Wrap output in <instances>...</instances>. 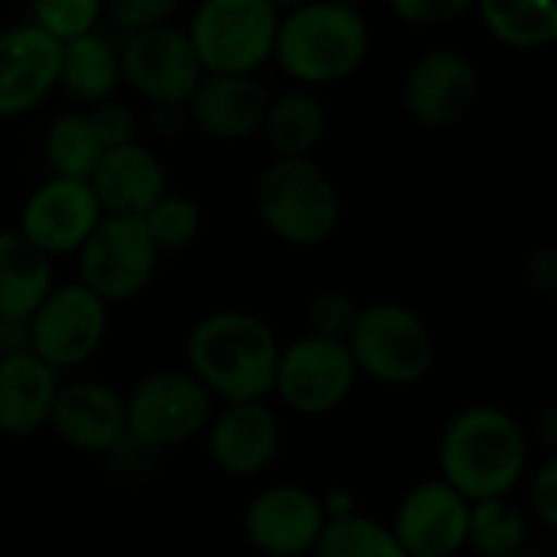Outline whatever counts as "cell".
<instances>
[{
	"label": "cell",
	"instance_id": "cell-1",
	"mask_svg": "<svg viewBox=\"0 0 557 557\" xmlns=\"http://www.w3.org/2000/svg\"><path fill=\"white\" fill-rule=\"evenodd\" d=\"M277 333L248 310H215L193 323L186 366L215 405L268 401L277 369Z\"/></svg>",
	"mask_w": 557,
	"mask_h": 557
},
{
	"label": "cell",
	"instance_id": "cell-2",
	"mask_svg": "<svg viewBox=\"0 0 557 557\" xmlns=\"http://www.w3.org/2000/svg\"><path fill=\"white\" fill-rule=\"evenodd\" d=\"M437 467L470 503L512 496L529 476V434L499 405H467L441 431Z\"/></svg>",
	"mask_w": 557,
	"mask_h": 557
},
{
	"label": "cell",
	"instance_id": "cell-3",
	"mask_svg": "<svg viewBox=\"0 0 557 557\" xmlns=\"http://www.w3.org/2000/svg\"><path fill=\"white\" fill-rule=\"evenodd\" d=\"M372 49V29L359 7L307 0L277 20L274 62L300 88H330L352 78Z\"/></svg>",
	"mask_w": 557,
	"mask_h": 557
},
{
	"label": "cell",
	"instance_id": "cell-4",
	"mask_svg": "<svg viewBox=\"0 0 557 557\" xmlns=\"http://www.w3.org/2000/svg\"><path fill=\"white\" fill-rule=\"evenodd\" d=\"M255 212L281 245L320 248L343 222V199L313 157H271L255 180Z\"/></svg>",
	"mask_w": 557,
	"mask_h": 557
},
{
	"label": "cell",
	"instance_id": "cell-5",
	"mask_svg": "<svg viewBox=\"0 0 557 557\" xmlns=\"http://www.w3.org/2000/svg\"><path fill=\"white\" fill-rule=\"evenodd\" d=\"M346 346L359 379L366 375L388 388L421 385L437 359V343L428 320L398 300H375L359 307Z\"/></svg>",
	"mask_w": 557,
	"mask_h": 557
},
{
	"label": "cell",
	"instance_id": "cell-6",
	"mask_svg": "<svg viewBox=\"0 0 557 557\" xmlns=\"http://www.w3.org/2000/svg\"><path fill=\"white\" fill-rule=\"evenodd\" d=\"M215 408L189 369H153L124 395L127 441L150 454L183 447L206 434Z\"/></svg>",
	"mask_w": 557,
	"mask_h": 557
},
{
	"label": "cell",
	"instance_id": "cell-7",
	"mask_svg": "<svg viewBox=\"0 0 557 557\" xmlns=\"http://www.w3.org/2000/svg\"><path fill=\"white\" fill-rule=\"evenodd\" d=\"M277 20L264 0H199L186 36L206 75H258L274 55Z\"/></svg>",
	"mask_w": 557,
	"mask_h": 557
},
{
	"label": "cell",
	"instance_id": "cell-8",
	"mask_svg": "<svg viewBox=\"0 0 557 557\" xmlns=\"http://www.w3.org/2000/svg\"><path fill=\"white\" fill-rule=\"evenodd\" d=\"M78 277L108 307L137 300L157 277L160 251L134 215H104L75 251Z\"/></svg>",
	"mask_w": 557,
	"mask_h": 557
},
{
	"label": "cell",
	"instance_id": "cell-9",
	"mask_svg": "<svg viewBox=\"0 0 557 557\" xmlns=\"http://www.w3.org/2000/svg\"><path fill=\"white\" fill-rule=\"evenodd\" d=\"M356 382L359 369L349 346L307 333L281 346L271 395L300 418H323L349 401Z\"/></svg>",
	"mask_w": 557,
	"mask_h": 557
},
{
	"label": "cell",
	"instance_id": "cell-10",
	"mask_svg": "<svg viewBox=\"0 0 557 557\" xmlns=\"http://www.w3.org/2000/svg\"><path fill=\"white\" fill-rule=\"evenodd\" d=\"M111 307L91 294L82 281L52 284L42 304L29 317L33 356H39L59 375L95 359L108 339Z\"/></svg>",
	"mask_w": 557,
	"mask_h": 557
},
{
	"label": "cell",
	"instance_id": "cell-11",
	"mask_svg": "<svg viewBox=\"0 0 557 557\" xmlns=\"http://www.w3.org/2000/svg\"><path fill=\"white\" fill-rule=\"evenodd\" d=\"M117 52H121V82L134 95H140L150 108L153 104L186 108L189 95L206 75L186 29L173 23L127 33Z\"/></svg>",
	"mask_w": 557,
	"mask_h": 557
},
{
	"label": "cell",
	"instance_id": "cell-12",
	"mask_svg": "<svg viewBox=\"0 0 557 557\" xmlns=\"http://www.w3.org/2000/svg\"><path fill=\"white\" fill-rule=\"evenodd\" d=\"M483 82L470 55L457 49H428L411 62L401 82V108L418 127H454L480 101Z\"/></svg>",
	"mask_w": 557,
	"mask_h": 557
},
{
	"label": "cell",
	"instance_id": "cell-13",
	"mask_svg": "<svg viewBox=\"0 0 557 557\" xmlns=\"http://www.w3.org/2000/svg\"><path fill=\"white\" fill-rule=\"evenodd\" d=\"M326 529L320 496L297 483H271L251 496L242 516L248 545L264 557H310Z\"/></svg>",
	"mask_w": 557,
	"mask_h": 557
},
{
	"label": "cell",
	"instance_id": "cell-14",
	"mask_svg": "<svg viewBox=\"0 0 557 557\" xmlns=\"http://www.w3.org/2000/svg\"><path fill=\"white\" fill-rule=\"evenodd\" d=\"M101 219L104 212L85 180L49 176L23 199L16 232L55 261L75 255Z\"/></svg>",
	"mask_w": 557,
	"mask_h": 557
},
{
	"label": "cell",
	"instance_id": "cell-15",
	"mask_svg": "<svg viewBox=\"0 0 557 557\" xmlns=\"http://www.w3.org/2000/svg\"><path fill=\"white\" fill-rule=\"evenodd\" d=\"M202 441L206 457L219 473L251 480L274 467L284 434L281 418L268 401H238L215 408Z\"/></svg>",
	"mask_w": 557,
	"mask_h": 557
},
{
	"label": "cell",
	"instance_id": "cell-16",
	"mask_svg": "<svg viewBox=\"0 0 557 557\" xmlns=\"http://www.w3.org/2000/svg\"><path fill=\"white\" fill-rule=\"evenodd\" d=\"M470 499L441 476L414 483L395 506L388 529L408 557H457L467 552Z\"/></svg>",
	"mask_w": 557,
	"mask_h": 557
},
{
	"label": "cell",
	"instance_id": "cell-17",
	"mask_svg": "<svg viewBox=\"0 0 557 557\" xmlns=\"http://www.w3.org/2000/svg\"><path fill=\"white\" fill-rule=\"evenodd\" d=\"M46 431L78 454L108 457L127 441L124 395L95 379L62 382Z\"/></svg>",
	"mask_w": 557,
	"mask_h": 557
},
{
	"label": "cell",
	"instance_id": "cell-18",
	"mask_svg": "<svg viewBox=\"0 0 557 557\" xmlns=\"http://www.w3.org/2000/svg\"><path fill=\"white\" fill-rule=\"evenodd\" d=\"M59 62L62 42L29 20L0 29V121L36 111L59 88Z\"/></svg>",
	"mask_w": 557,
	"mask_h": 557
},
{
	"label": "cell",
	"instance_id": "cell-19",
	"mask_svg": "<svg viewBox=\"0 0 557 557\" xmlns=\"http://www.w3.org/2000/svg\"><path fill=\"white\" fill-rule=\"evenodd\" d=\"M271 91L258 75H202L186 101L189 127L209 140L235 144L261 134Z\"/></svg>",
	"mask_w": 557,
	"mask_h": 557
},
{
	"label": "cell",
	"instance_id": "cell-20",
	"mask_svg": "<svg viewBox=\"0 0 557 557\" xmlns=\"http://www.w3.org/2000/svg\"><path fill=\"white\" fill-rule=\"evenodd\" d=\"M88 186L104 215L140 219L170 186L163 160L140 140L101 150Z\"/></svg>",
	"mask_w": 557,
	"mask_h": 557
},
{
	"label": "cell",
	"instance_id": "cell-21",
	"mask_svg": "<svg viewBox=\"0 0 557 557\" xmlns=\"http://www.w3.org/2000/svg\"><path fill=\"white\" fill-rule=\"evenodd\" d=\"M62 379L39 356H0V437L26 441L46 431Z\"/></svg>",
	"mask_w": 557,
	"mask_h": 557
},
{
	"label": "cell",
	"instance_id": "cell-22",
	"mask_svg": "<svg viewBox=\"0 0 557 557\" xmlns=\"http://www.w3.org/2000/svg\"><path fill=\"white\" fill-rule=\"evenodd\" d=\"M330 134V111L313 88H287L271 95L261 137L274 157H313Z\"/></svg>",
	"mask_w": 557,
	"mask_h": 557
},
{
	"label": "cell",
	"instance_id": "cell-23",
	"mask_svg": "<svg viewBox=\"0 0 557 557\" xmlns=\"http://www.w3.org/2000/svg\"><path fill=\"white\" fill-rule=\"evenodd\" d=\"M52 284V258L16 228H0V320H29Z\"/></svg>",
	"mask_w": 557,
	"mask_h": 557
},
{
	"label": "cell",
	"instance_id": "cell-24",
	"mask_svg": "<svg viewBox=\"0 0 557 557\" xmlns=\"http://www.w3.org/2000/svg\"><path fill=\"white\" fill-rule=\"evenodd\" d=\"M121 52L117 46L91 29L69 42H62V62H59V88L78 101V104H98L117 95L121 88Z\"/></svg>",
	"mask_w": 557,
	"mask_h": 557
},
{
	"label": "cell",
	"instance_id": "cell-25",
	"mask_svg": "<svg viewBox=\"0 0 557 557\" xmlns=\"http://www.w3.org/2000/svg\"><path fill=\"white\" fill-rule=\"evenodd\" d=\"M486 33L516 52H539L557 39V0H476Z\"/></svg>",
	"mask_w": 557,
	"mask_h": 557
},
{
	"label": "cell",
	"instance_id": "cell-26",
	"mask_svg": "<svg viewBox=\"0 0 557 557\" xmlns=\"http://www.w3.org/2000/svg\"><path fill=\"white\" fill-rule=\"evenodd\" d=\"M529 512L509 496L470 503L467 548L476 557H516L529 542Z\"/></svg>",
	"mask_w": 557,
	"mask_h": 557
},
{
	"label": "cell",
	"instance_id": "cell-27",
	"mask_svg": "<svg viewBox=\"0 0 557 557\" xmlns=\"http://www.w3.org/2000/svg\"><path fill=\"white\" fill-rule=\"evenodd\" d=\"M101 150L104 147L98 144V137L82 111L59 114L42 134V163H46L49 176H59V180H85L88 183Z\"/></svg>",
	"mask_w": 557,
	"mask_h": 557
},
{
	"label": "cell",
	"instance_id": "cell-28",
	"mask_svg": "<svg viewBox=\"0 0 557 557\" xmlns=\"http://www.w3.org/2000/svg\"><path fill=\"white\" fill-rule=\"evenodd\" d=\"M310 557H408V552L398 545L388 522L356 512L349 519L326 522Z\"/></svg>",
	"mask_w": 557,
	"mask_h": 557
},
{
	"label": "cell",
	"instance_id": "cell-29",
	"mask_svg": "<svg viewBox=\"0 0 557 557\" xmlns=\"http://www.w3.org/2000/svg\"><path fill=\"white\" fill-rule=\"evenodd\" d=\"M147 235L153 238L157 251H183L199 238L202 228V209L196 199L183 193H163L144 215H140Z\"/></svg>",
	"mask_w": 557,
	"mask_h": 557
},
{
	"label": "cell",
	"instance_id": "cell-30",
	"mask_svg": "<svg viewBox=\"0 0 557 557\" xmlns=\"http://www.w3.org/2000/svg\"><path fill=\"white\" fill-rule=\"evenodd\" d=\"M29 23L49 33L55 42H69L82 33L98 29L104 0H26Z\"/></svg>",
	"mask_w": 557,
	"mask_h": 557
},
{
	"label": "cell",
	"instance_id": "cell-31",
	"mask_svg": "<svg viewBox=\"0 0 557 557\" xmlns=\"http://www.w3.org/2000/svg\"><path fill=\"white\" fill-rule=\"evenodd\" d=\"M356 317H359L356 297L349 290H339V287H330V290L313 294V300L307 307L310 333L313 336H326V339H339V343H346Z\"/></svg>",
	"mask_w": 557,
	"mask_h": 557
},
{
	"label": "cell",
	"instance_id": "cell-32",
	"mask_svg": "<svg viewBox=\"0 0 557 557\" xmlns=\"http://www.w3.org/2000/svg\"><path fill=\"white\" fill-rule=\"evenodd\" d=\"M85 117H88V124H91V131H95V137H98V144L104 150L137 140V127H140L137 111L121 98H108V101L91 104L85 111Z\"/></svg>",
	"mask_w": 557,
	"mask_h": 557
},
{
	"label": "cell",
	"instance_id": "cell-33",
	"mask_svg": "<svg viewBox=\"0 0 557 557\" xmlns=\"http://www.w3.org/2000/svg\"><path fill=\"white\" fill-rule=\"evenodd\" d=\"M476 0H388V10L414 29H431V26H444L457 16H463L467 10H473Z\"/></svg>",
	"mask_w": 557,
	"mask_h": 557
},
{
	"label": "cell",
	"instance_id": "cell-34",
	"mask_svg": "<svg viewBox=\"0 0 557 557\" xmlns=\"http://www.w3.org/2000/svg\"><path fill=\"white\" fill-rule=\"evenodd\" d=\"M183 0H104V10L124 33L170 23Z\"/></svg>",
	"mask_w": 557,
	"mask_h": 557
},
{
	"label": "cell",
	"instance_id": "cell-35",
	"mask_svg": "<svg viewBox=\"0 0 557 557\" xmlns=\"http://www.w3.org/2000/svg\"><path fill=\"white\" fill-rule=\"evenodd\" d=\"M529 509L532 519L545 529H557V457L545 454V460L532 470V483H529Z\"/></svg>",
	"mask_w": 557,
	"mask_h": 557
},
{
	"label": "cell",
	"instance_id": "cell-36",
	"mask_svg": "<svg viewBox=\"0 0 557 557\" xmlns=\"http://www.w3.org/2000/svg\"><path fill=\"white\" fill-rule=\"evenodd\" d=\"M525 281L529 287L545 297L555 300L557 297V251L552 245H539L525 255Z\"/></svg>",
	"mask_w": 557,
	"mask_h": 557
},
{
	"label": "cell",
	"instance_id": "cell-37",
	"mask_svg": "<svg viewBox=\"0 0 557 557\" xmlns=\"http://www.w3.org/2000/svg\"><path fill=\"white\" fill-rule=\"evenodd\" d=\"M150 127L163 140H176L189 127V114L183 104H153L150 108Z\"/></svg>",
	"mask_w": 557,
	"mask_h": 557
},
{
	"label": "cell",
	"instance_id": "cell-38",
	"mask_svg": "<svg viewBox=\"0 0 557 557\" xmlns=\"http://www.w3.org/2000/svg\"><path fill=\"white\" fill-rule=\"evenodd\" d=\"M320 509H323V519L326 522H339V519H349L359 512V499L349 486H330L323 496H320Z\"/></svg>",
	"mask_w": 557,
	"mask_h": 557
},
{
	"label": "cell",
	"instance_id": "cell-39",
	"mask_svg": "<svg viewBox=\"0 0 557 557\" xmlns=\"http://www.w3.org/2000/svg\"><path fill=\"white\" fill-rule=\"evenodd\" d=\"M33 352L29 320H0V356H23Z\"/></svg>",
	"mask_w": 557,
	"mask_h": 557
},
{
	"label": "cell",
	"instance_id": "cell-40",
	"mask_svg": "<svg viewBox=\"0 0 557 557\" xmlns=\"http://www.w3.org/2000/svg\"><path fill=\"white\" fill-rule=\"evenodd\" d=\"M535 434H539V444L545 447V454H555L557 450V408L555 405H548V408L539 414V428H535Z\"/></svg>",
	"mask_w": 557,
	"mask_h": 557
},
{
	"label": "cell",
	"instance_id": "cell-41",
	"mask_svg": "<svg viewBox=\"0 0 557 557\" xmlns=\"http://www.w3.org/2000/svg\"><path fill=\"white\" fill-rule=\"evenodd\" d=\"M268 7H274L277 13H287V10H294V7H300V3H307V0H264Z\"/></svg>",
	"mask_w": 557,
	"mask_h": 557
},
{
	"label": "cell",
	"instance_id": "cell-42",
	"mask_svg": "<svg viewBox=\"0 0 557 557\" xmlns=\"http://www.w3.org/2000/svg\"><path fill=\"white\" fill-rule=\"evenodd\" d=\"M336 3H346V7H362L366 0H336Z\"/></svg>",
	"mask_w": 557,
	"mask_h": 557
}]
</instances>
